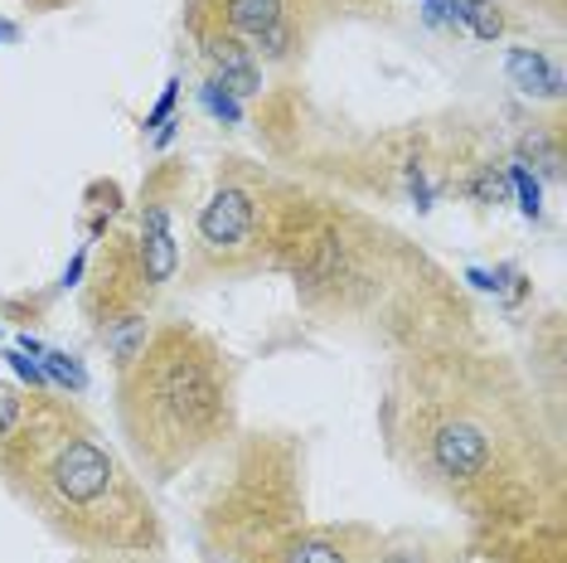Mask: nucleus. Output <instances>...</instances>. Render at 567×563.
Segmentation results:
<instances>
[{
    "instance_id": "1",
    "label": "nucleus",
    "mask_w": 567,
    "mask_h": 563,
    "mask_svg": "<svg viewBox=\"0 0 567 563\" xmlns=\"http://www.w3.org/2000/svg\"><path fill=\"white\" fill-rule=\"evenodd\" d=\"M408 379L393 442L412 457L422 485L485 524H528L558 501V447L505 369L432 350L412 355Z\"/></svg>"
},
{
    "instance_id": "2",
    "label": "nucleus",
    "mask_w": 567,
    "mask_h": 563,
    "mask_svg": "<svg viewBox=\"0 0 567 563\" xmlns=\"http://www.w3.org/2000/svg\"><path fill=\"white\" fill-rule=\"evenodd\" d=\"M228 365L209 336L189 326L151 330L146 350L122 369V428L141 462L171 477L224 438Z\"/></svg>"
},
{
    "instance_id": "3",
    "label": "nucleus",
    "mask_w": 567,
    "mask_h": 563,
    "mask_svg": "<svg viewBox=\"0 0 567 563\" xmlns=\"http://www.w3.org/2000/svg\"><path fill=\"white\" fill-rule=\"evenodd\" d=\"M16 438L30 442V477L44 510L83 549H146L156 544V510L136 491L122 462L97 442V432L73 413H20Z\"/></svg>"
},
{
    "instance_id": "4",
    "label": "nucleus",
    "mask_w": 567,
    "mask_h": 563,
    "mask_svg": "<svg viewBox=\"0 0 567 563\" xmlns=\"http://www.w3.org/2000/svg\"><path fill=\"white\" fill-rule=\"evenodd\" d=\"M195 238L199 253L224 267H234L243 258H257L267 243V224H262V204H257L252 190L243 185H224L218 195L199 209L195 219Z\"/></svg>"
},
{
    "instance_id": "5",
    "label": "nucleus",
    "mask_w": 567,
    "mask_h": 563,
    "mask_svg": "<svg viewBox=\"0 0 567 563\" xmlns=\"http://www.w3.org/2000/svg\"><path fill=\"white\" fill-rule=\"evenodd\" d=\"M456 563H567L558 524H489L481 544H471Z\"/></svg>"
},
{
    "instance_id": "6",
    "label": "nucleus",
    "mask_w": 567,
    "mask_h": 563,
    "mask_svg": "<svg viewBox=\"0 0 567 563\" xmlns=\"http://www.w3.org/2000/svg\"><path fill=\"white\" fill-rule=\"evenodd\" d=\"M179 267V243L171 228V204L151 199L141 214V238H136V273L146 287H165Z\"/></svg>"
},
{
    "instance_id": "7",
    "label": "nucleus",
    "mask_w": 567,
    "mask_h": 563,
    "mask_svg": "<svg viewBox=\"0 0 567 563\" xmlns=\"http://www.w3.org/2000/svg\"><path fill=\"white\" fill-rule=\"evenodd\" d=\"M281 24H287V6L281 0H218V10H214V30L234 34V40L262 44Z\"/></svg>"
},
{
    "instance_id": "8",
    "label": "nucleus",
    "mask_w": 567,
    "mask_h": 563,
    "mask_svg": "<svg viewBox=\"0 0 567 563\" xmlns=\"http://www.w3.org/2000/svg\"><path fill=\"white\" fill-rule=\"evenodd\" d=\"M509 79L528 98H563V73L538 54V49H509Z\"/></svg>"
},
{
    "instance_id": "9",
    "label": "nucleus",
    "mask_w": 567,
    "mask_h": 563,
    "mask_svg": "<svg viewBox=\"0 0 567 563\" xmlns=\"http://www.w3.org/2000/svg\"><path fill=\"white\" fill-rule=\"evenodd\" d=\"M287 6V24L291 16H301V10H354V6H383V0H281Z\"/></svg>"
},
{
    "instance_id": "10",
    "label": "nucleus",
    "mask_w": 567,
    "mask_h": 563,
    "mask_svg": "<svg viewBox=\"0 0 567 563\" xmlns=\"http://www.w3.org/2000/svg\"><path fill=\"white\" fill-rule=\"evenodd\" d=\"M20 413H24V403L16 399V389H10V383H0V442H6L10 432H16Z\"/></svg>"
},
{
    "instance_id": "11",
    "label": "nucleus",
    "mask_w": 567,
    "mask_h": 563,
    "mask_svg": "<svg viewBox=\"0 0 567 563\" xmlns=\"http://www.w3.org/2000/svg\"><path fill=\"white\" fill-rule=\"evenodd\" d=\"M204 102H209V108H214L224 122H238V117H243V112H238V98H234V93H224L218 83L204 88Z\"/></svg>"
},
{
    "instance_id": "12",
    "label": "nucleus",
    "mask_w": 567,
    "mask_h": 563,
    "mask_svg": "<svg viewBox=\"0 0 567 563\" xmlns=\"http://www.w3.org/2000/svg\"><path fill=\"white\" fill-rule=\"evenodd\" d=\"M514 185H519V199H524V214H538V181L524 171V165H514Z\"/></svg>"
},
{
    "instance_id": "13",
    "label": "nucleus",
    "mask_w": 567,
    "mask_h": 563,
    "mask_svg": "<svg viewBox=\"0 0 567 563\" xmlns=\"http://www.w3.org/2000/svg\"><path fill=\"white\" fill-rule=\"evenodd\" d=\"M427 6H432L427 20H436V24H442V20H461L456 16V0H427Z\"/></svg>"
},
{
    "instance_id": "14",
    "label": "nucleus",
    "mask_w": 567,
    "mask_h": 563,
    "mask_svg": "<svg viewBox=\"0 0 567 563\" xmlns=\"http://www.w3.org/2000/svg\"><path fill=\"white\" fill-rule=\"evenodd\" d=\"M49 369H54L59 379H73V383H83V375H79V365H69L63 355H49Z\"/></svg>"
},
{
    "instance_id": "15",
    "label": "nucleus",
    "mask_w": 567,
    "mask_h": 563,
    "mask_svg": "<svg viewBox=\"0 0 567 563\" xmlns=\"http://www.w3.org/2000/svg\"><path fill=\"white\" fill-rule=\"evenodd\" d=\"M175 88H179V83H171V88H165V98L156 102V112H151V117H146V126H156V122H165V112H171V108H175Z\"/></svg>"
},
{
    "instance_id": "16",
    "label": "nucleus",
    "mask_w": 567,
    "mask_h": 563,
    "mask_svg": "<svg viewBox=\"0 0 567 563\" xmlns=\"http://www.w3.org/2000/svg\"><path fill=\"white\" fill-rule=\"evenodd\" d=\"M10 360H16V369H20V375L30 379V383H44V369H34L30 360H20V355H10Z\"/></svg>"
},
{
    "instance_id": "17",
    "label": "nucleus",
    "mask_w": 567,
    "mask_h": 563,
    "mask_svg": "<svg viewBox=\"0 0 567 563\" xmlns=\"http://www.w3.org/2000/svg\"><path fill=\"white\" fill-rule=\"evenodd\" d=\"M6 34H10V24H0V40H6Z\"/></svg>"
}]
</instances>
